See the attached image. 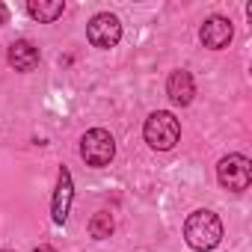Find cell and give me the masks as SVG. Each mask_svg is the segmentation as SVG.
Listing matches in <instances>:
<instances>
[{
	"label": "cell",
	"mask_w": 252,
	"mask_h": 252,
	"mask_svg": "<svg viewBox=\"0 0 252 252\" xmlns=\"http://www.w3.org/2000/svg\"><path fill=\"white\" fill-rule=\"evenodd\" d=\"M184 237L193 249L208 252L222 240V222L214 211H193L184 222Z\"/></svg>",
	"instance_id": "6da1fadb"
},
{
	"label": "cell",
	"mask_w": 252,
	"mask_h": 252,
	"mask_svg": "<svg viewBox=\"0 0 252 252\" xmlns=\"http://www.w3.org/2000/svg\"><path fill=\"white\" fill-rule=\"evenodd\" d=\"M143 134H146V143H149L152 149L169 152V149L178 143V137H181V125H178V119H175L169 110H158V113H152V116L146 119Z\"/></svg>",
	"instance_id": "7a4b0ae2"
},
{
	"label": "cell",
	"mask_w": 252,
	"mask_h": 252,
	"mask_svg": "<svg viewBox=\"0 0 252 252\" xmlns=\"http://www.w3.org/2000/svg\"><path fill=\"white\" fill-rule=\"evenodd\" d=\"M113 155H116V140H113L110 131L92 128V131L83 134V140H80V158L86 160V166L101 169V166H107L113 160Z\"/></svg>",
	"instance_id": "3957f363"
},
{
	"label": "cell",
	"mask_w": 252,
	"mask_h": 252,
	"mask_svg": "<svg viewBox=\"0 0 252 252\" xmlns=\"http://www.w3.org/2000/svg\"><path fill=\"white\" fill-rule=\"evenodd\" d=\"M217 178H220V184H222L225 190L243 193V190L249 187V181H252V163H249L243 155H228V158L220 160Z\"/></svg>",
	"instance_id": "277c9868"
},
{
	"label": "cell",
	"mask_w": 252,
	"mask_h": 252,
	"mask_svg": "<svg viewBox=\"0 0 252 252\" xmlns=\"http://www.w3.org/2000/svg\"><path fill=\"white\" fill-rule=\"evenodd\" d=\"M86 39H89L95 48H116L119 39H122V24H119V18L110 15V12L95 15V18L86 24Z\"/></svg>",
	"instance_id": "5b68a950"
},
{
	"label": "cell",
	"mask_w": 252,
	"mask_h": 252,
	"mask_svg": "<svg viewBox=\"0 0 252 252\" xmlns=\"http://www.w3.org/2000/svg\"><path fill=\"white\" fill-rule=\"evenodd\" d=\"M231 36H234L231 21H228V18H222V15L208 18V21L202 24V30H199L202 45H205V48H211V51H222V48H228Z\"/></svg>",
	"instance_id": "8992f818"
},
{
	"label": "cell",
	"mask_w": 252,
	"mask_h": 252,
	"mask_svg": "<svg viewBox=\"0 0 252 252\" xmlns=\"http://www.w3.org/2000/svg\"><path fill=\"white\" fill-rule=\"evenodd\" d=\"M71 199H74V184H71V172L63 166L60 169V184H57V193H54V202H51V217L57 225L65 222L68 217V208H71Z\"/></svg>",
	"instance_id": "52a82bcc"
},
{
	"label": "cell",
	"mask_w": 252,
	"mask_h": 252,
	"mask_svg": "<svg viewBox=\"0 0 252 252\" xmlns=\"http://www.w3.org/2000/svg\"><path fill=\"white\" fill-rule=\"evenodd\" d=\"M166 95H169V101H172V104L187 107V104L193 101V95H196V83H193L190 71H184V68L172 71V74H169V80H166Z\"/></svg>",
	"instance_id": "ba28073f"
},
{
	"label": "cell",
	"mask_w": 252,
	"mask_h": 252,
	"mask_svg": "<svg viewBox=\"0 0 252 252\" xmlns=\"http://www.w3.org/2000/svg\"><path fill=\"white\" fill-rule=\"evenodd\" d=\"M9 65L15 71H33L39 65V48L27 39H18L9 45Z\"/></svg>",
	"instance_id": "9c48e42d"
},
{
	"label": "cell",
	"mask_w": 252,
	"mask_h": 252,
	"mask_svg": "<svg viewBox=\"0 0 252 252\" xmlns=\"http://www.w3.org/2000/svg\"><path fill=\"white\" fill-rule=\"evenodd\" d=\"M63 9H65L63 0H30V3H27V12H30L36 21H42V24L57 21V18L63 15Z\"/></svg>",
	"instance_id": "30bf717a"
},
{
	"label": "cell",
	"mask_w": 252,
	"mask_h": 252,
	"mask_svg": "<svg viewBox=\"0 0 252 252\" xmlns=\"http://www.w3.org/2000/svg\"><path fill=\"white\" fill-rule=\"evenodd\" d=\"M89 234H92L95 240L110 237V234H113V214H110V211H98V214L89 220Z\"/></svg>",
	"instance_id": "8fae6325"
},
{
	"label": "cell",
	"mask_w": 252,
	"mask_h": 252,
	"mask_svg": "<svg viewBox=\"0 0 252 252\" xmlns=\"http://www.w3.org/2000/svg\"><path fill=\"white\" fill-rule=\"evenodd\" d=\"M6 18H9V9H6L3 3H0V24H6Z\"/></svg>",
	"instance_id": "7c38bea8"
},
{
	"label": "cell",
	"mask_w": 252,
	"mask_h": 252,
	"mask_svg": "<svg viewBox=\"0 0 252 252\" xmlns=\"http://www.w3.org/2000/svg\"><path fill=\"white\" fill-rule=\"evenodd\" d=\"M33 252H57V249H54V246H48V243H42V246H36Z\"/></svg>",
	"instance_id": "4fadbf2b"
}]
</instances>
